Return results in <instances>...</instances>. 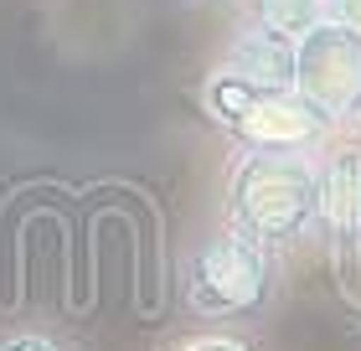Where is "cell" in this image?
Returning a JSON list of instances; mask_svg holds the SVG:
<instances>
[{
	"mask_svg": "<svg viewBox=\"0 0 361 351\" xmlns=\"http://www.w3.org/2000/svg\"><path fill=\"white\" fill-rule=\"evenodd\" d=\"M217 68H227L233 78L253 83L264 93H284V88H294V42L269 31V26H258V21H243Z\"/></svg>",
	"mask_w": 361,
	"mask_h": 351,
	"instance_id": "6",
	"label": "cell"
},
{
	"mask_svg": "<svg viewBox=\"0 0 361 351\" xmlns=\"http://www.w3.org/2000/svg\"><path fill=\"white\" fill-rule=\"evenodd\" d=\"M202 109L212 124L233 135V150H258V155H320L336 135V124L294 88L264 93L227 68H212V78L202 83Z\"/></svg>",
	"mask_w": 361,
	"mask_h": 351,
	"instance_id": "3",
	"label": "cell"
},
{
	"mask_svg": "<svg viewBox=\"0 0 361 351\" xmlns=\"http://www.w3.org/2000/svg\"><path fill=\"white\" fill-rule=\"evenodd\" d=\"M186 6H238V0H186Z\"/></svg>",
	"mask_w": 361,
	"mask_h": 351,
	"instance_id": "11",
	"label": "cell"
},
{
	"mask_svg": "<svg viewBox=\"0 0 361 351\" xmlns=\"http://www.w3.org/2000/svg\"><path fill=\"white\" fill-rule=\"evenodd\" d=\"M315 171H320V232L331 238L336 254L361 248V150L325 145Z\"/></svg>",
	"mask_w": 361,
	"mask_h": 351,
	"instance_id": "5",
	"label": "cell"
},
{
	"mask_svg": "<svg viewBox=\"0 0 361 351\" xmlns=\"http://www.w3.org/2000/svg\"><path fill=\"white\" fill-rule=\"evenodd\" d=\"M0 351H68V341L52 336V331L21 326V331H0Z\"/></svg>",
	"mask_w": 361,
	"mask_h": 351,
	"instance_id": "8",
	"label": "cell"
},
{
	"mask_svg": "<svg viewBox=\"0 0 361 351\" xmlns=\"http://www.w3.org/2000/svg\"><path fill=\"white\" fill-rule=\"evenodd\" d=\"M325 21H336V26L361 37V0H325Z\"/></svg>",
	"mask_w": 361,
	"mask_h": 351,
	"instance_id": "9",
	"label": "cell"
},
{
	"mask_svg": "<svg viewBox=\"0 0 361 351\" xmlns=\"http://www.w3.org/2000/svg\"><path fill=\"white\" fill-rule=\"evenodd\" d=\"M294 93L320 109L336 129L361 114V37L336 21H320L294 42Z\"/></svg>",
	"mask_w": 361,
	"mask_h": 351,
	"instance_id": "4",
	"label": "cell"
},
{
	"mask_svg": "<svg viewBox=\"0 0 361 351\" xmlns=\"http://www.w3.org/2000/svg\"><path fill=\"white\" fill-rule=\"evenodd\" d=\"M227 227L269 248H294L320 232V171L315 155H258L233 150L222 186Z\"/></svg>",
	"mask_w": 361,
	"mask_h": 351,
	"instance_id": "2",
	"label": "cell"
},
{
	"mask_svg": "<svg viewBox=\"0 0 361 351\" xmlns=\"http://www.w3.org/2000/svg\"><path fill=\"white\" fill-rule=\"evenodd\" d=\"M238 6H243V21H258L289 42H300L305 31L325 21V0H238Z\"/></svg>",
	"mask_w": 361,
	"mask_h": 351,
	"instance_id": "7",
	"label": "cell"
},
{
	"mask_svg": "<svg viewBox=\"0 0 361 351\" xmlns=\"http://www.w3.org/2000/svg\"><path fill=\"white\" fill-rule=\"evenodd\" d=\"M176 351H248L243 341H227V336H191V341H180Z\"/></svg>",
	"mask_w": 361,
	"mask_h": 351,
	"instance_id": "10",
	"label": "cell"
},
{
	"mask_svg": "<svg viewBox=\"0 0 361 351\" xmlns=\"http://www.w3.org/2000/svg\"><path fill=\"white\" fill-rule=\"evenodd\" d=\"M284 290L279 248L238 227H212L180 254V310L207 326H258Z\"/></svg>",
	"mask_w": 361,
	"mask_h": 351,
	"instance_id": "1",
	"label": "cell"
},
{
	"mask_svg": "<svg viewBox=\"0 0 361 351\" xmlns=\"http://www.w3.org/2000/svg\"><path fill=\"white\" fill-rule=\"evenodd\" d=\"M356 124H361V114H356Z\"/></svg>",
	"mask_w": 361,
	"mask_h": 351,
	"instance_id": "12",
	"label": "cell"
}]
</instances>
